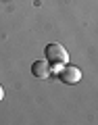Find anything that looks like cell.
I'll list each match as a JSON object with an SVG mask.
<instances>
[{"label":"cell","instance_id":"3957f363","mask_svg":"<svg viewBox=\"0 0 98 125\" xmlns=\"http://www.w3.org/2000/svg\"><path fill=\"white\" fill-rule=\"evenodd\" d=\"M31 73H33L38 79H46V77L50 75V62H48V58L33 61V62H31Z\"/></svg>","mask_w":98,"mask_h":125},{"label":"cell","instance_id":"6da1fadb","mask_svg":"<svg viewBox=\"0 0 98 125\" xmlns=\"http://www.w3.org/2000/svg\"><path fill=\"white\" fill-rule=\"evenodd\" d=\"M44 54H46V58H48L50 65H67V61H69L67 48H65L63 44H58V42L48 44L44 48Z\"/></svg>","mask_w":98,"mask_h":125},{"label":"cell","instance_id":"7a4b0ae2","mask_svg":"<svg viewBox=\"0 0 98 125\" xmlns=\"http://www.w3.org/2000/svg\"><path fill=\"white\" fill-rule=\"evenodd\" d=\"M58 79L65 81V83L73 85L77 83V81L81 79V69L75 67V65H65V67H61V71H58Z\"/></svg>","mask_w":98,"mask_h":125},{"label":"cell","instance_id":"277c9868","mask_svg":"<svg viewBox=\"0 0 98 125\" xmlns=\"http://www.w3.org/2000/svg\"><path fill=\"white\" fill-rule=\"evenodd\" d=\"M4 98V90H2V85H0V100Z\"/></svg>","mask_w":98,"mask_h":125}]
</instances>
